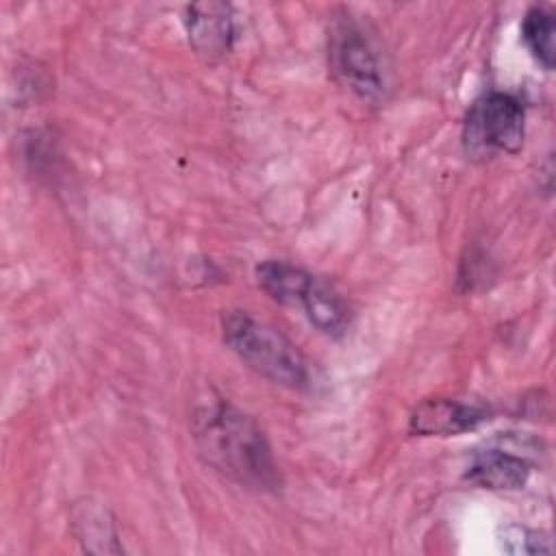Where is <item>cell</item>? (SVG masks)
<instances>
[{"label":"cell","mask_w":556,"mask_h":556,"mask_svg":"<svg viewBox=\"0 0 556 556\" xmlns=\"http://www.w3.org/2000/svg\"><path fill=\"white\" fill-rule=\"evenodd\" d=\"M76 534L89 552H111L104 541H115V530L111 521L104 519V510L96 506H80L74 515Z\"/></svg>","instance_id":"11"},{"label":"cell","mask_w":556,"mask_h":556,"mask_svg":"<svg viewBox=\"0 0 556 556\" xmlns=\"http://www.w3.org/2000/svg\"><path fill=\"white\" fill-rule=\"evenodd\" d=\"M300 308L308 321L328 337H341L352 319V311L345 298L330 282L317 276L313 278Z\"/></svg>","instance_id":"8"},{"label":"cell","mask_w":556,"mask_h":556,"mask_svg":"<svg viewBox=\"0 0 556 556\" xmlns=\"http://www.w3.org/2000/svg\"><path fill=\"white\" fill-rule=\"evenodd\" d=\"M500 543L508 554H549L554 549L552 539L547 534L523 526L502 528Z\"/></svg>","instance_id":"12"},{"label":"cell","mask_w":556,"mask_h":556,"mask_svg":"<svg viewBox=\"0 0 556 556\" xmlns=\"http://www.w3.org/2000/svg\"><path fill=\"white\" fill-rule=\"evenodd\" d=\"M465 478L482 489L515 491L528 482L530 463L510 452L486 450L471 460Z\"/></svg>","instance_id":"7"},{"label":"cell","mask_w":556,"mask_h":556,"mask_svg":"<svg viewBox=\"0 0 556 556\" xmlns=\"http://www.w3.org/2000/svg\"><path fill=\"white\" fill-rule=\"evenodd\" d=\"M526 109L521 100L506 91L480 96L467 111L463 124V148L471 159L515 154L523 146Z\"/></svg>","instance_id":"3"},{"label":"cell","mask_w":556,"mask_h":556,"mask_svg":"<svg viewBox=\"0 0 556 556\" xmlns=\"http://www.w3.org/2000/svg\"><path fill=\"white\" fill-rule=\"evenodd\" d=\"M222 337L224 343L263 378L298 391L311 384L306 358L298 345L271 324L245 311H228L222 317Z\"/></svg>","instance_id":"2"},{"label":"cell","mask_w":556,"mask_h":556,"mask_svg":"<svg viewBox=\"0 0 556 556\" xmlns=\"http://www.w3.org/2000/svg\"><path fill=\"white\" fill-rule=\"evenodd\" d=\"M554 15L543 7H532L521 20V39L528 52L539 61L543 70H554L556 50H554Z\"/></svg>","instance_id":"10"},{"label":"cell","mask_w":556,"mask_h":556,"mask_svg":"<svg viewBox=\"0 0 556 556\" xmlns=\"http://www.w3.org/2000/svg\"><path fill=\"white\" fill-rule=\"evenodd\" d=\"M328 56L337 78L361 100L376 102L384 96L380 59L363 28L350 15L334 17L328 30Z\"/></svg>","instance_id":"4"},{"label":"cell","mask_w":556,"mask_h":556,"mask_svg":"<svg viewBox=\"0 0 556 556\" xmlns=\"http://www.w3.org/2000/svg\"><path fill=\"white\" fill-rule=\"evenodd\" d=\"M489 410L476 404L434 397L424 400L410 415V432L421 437H454L489 421Z\"/></svg>","instance_id":"6"},{"label":"cell","mask_w":556,"mask_h":556,"mask_svg":"<svg viewBox=\"0 0 556 556\" xmlns=\"http://www.w3.org/2000/svg\"><path fill=\"white\" fill-rule=\"evenodd\" d=\"M193 439L204 460L239 484L274 491L280 484L271 447L258 424L226 402L195 410Z\"/></svg>","instance_id":"1"},{"label":"cell","mask_w":556,"mask_h":556,"mask_svg":"<svg viewBox=\"0 0 556 556\" xmlns=\"http://www.w3.org/2000/svg\"><path fill=\"white\" fill-rule=\"evenodd\" d=\"M313 274L291 265L287 261H263L256 267V280L258 287L278 304L300 308L311 282Z\"/></svg>","instance_id":"9"},{"label":"cell","mask_w":556,"mask_h":556,"mask_svg":"<svg viewBox=\"0 0 556 556\" xmlns=\"http://www.w3.org/2000/svg\"><path fill=\"white\" fill-rule=\"evenodd\" d=\"M185 28L198 56L208 63L226 56L235 41V20L230 4L195 2L185 9Z\"/></svg>","instance_id":"5"}]
</instances>
